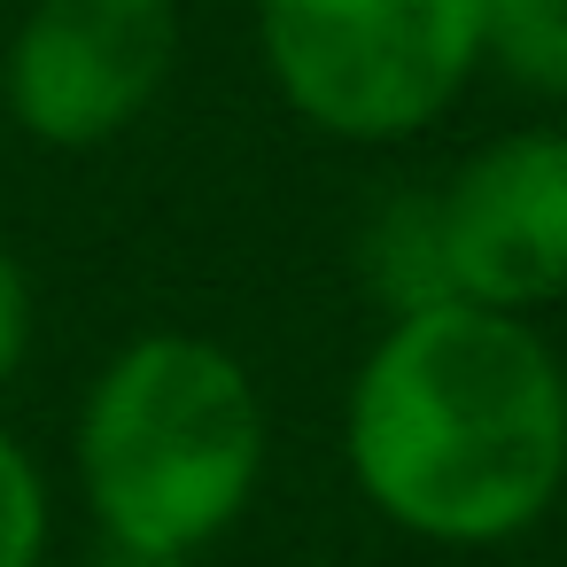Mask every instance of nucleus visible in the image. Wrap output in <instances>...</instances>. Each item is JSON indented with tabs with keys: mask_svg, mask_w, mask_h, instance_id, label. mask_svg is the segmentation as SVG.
Wrapping results in <instances>:
<instances>
[{
	"mask_svg": "<svg viewBox=\"0 0 567 567\" xmlns=\"http://www.w3.org/2000/svg\"><path fill=\"white\" fill-rule=\"evenodd\" d=\"M342 458L389 528L443 551L513 544L567 489V365L513 311L389 319L350 373Z\"/></svg>",
	"mask_w": 567,
	"mask_h": 567,
	"instance_id": "obj_1",
	"label": "nucleus"
},
{
	"mask_svg": "<svg viewBox=\"0 0 567 567\" xmlns=\"http://www.w3.org/2000/svg\"><path fill=\"white\" fill-rule=\"evenodd\" d=\"M71 451L102 544L156 567H187L257 505L272 420L257 373L226 342L148 327L117 342L86 381Z\"/></svg>",
	"mask_w": 567,
	"mask_h": 567,
	"instance_id": "obj_2",
	"label": "nucleus"
},
{
	"mask_svg": "<svg viewBox=\"0 0 567 567\" xmlns=\"http://www.w3.org/2000/svg\"><path fill=\"white\" fill-rule=\"evenodd\" d=\"M489 0H257V55L327 141H412L482 71Z\"/></svg>",
	"mask_w": 567,
	"mask_h": 567,
	"instance_id": "obj_3",
	"label": "nucleus"
},
{
	"mask_svg": "<svg viewBox=\"0 0 567 567\" xmlns=\"http://www.w3.org/2000/svg\"><path fill=\"white\" fill-rule=\"evenodd\" d=\"M179 63V0H32L0 102L40 148H102L133 133Z\"/></svg>",
	"mask_w": 567,
	"mask_h": 567,
	"instance_id": "obj_4",
	"label": "nucleus"
},
{
	"mask_svg": "<svg viewBox=\"0 0 567 567\" xmlns=\"http://www.w3.org/2000/svg\"><path fill=\"white\" fill-rule=\"evenodd\" d=\"M435 210L458 303L528 319L567 296V125H513L482 141Z\"/></svg>",
	"mask_w": 567,
	"mask_h": 567,
	"instance_id": "obj_5",
	"label": "nucleus"
},
{
	"mask_svg": "<svg viewBox=\"0 0 567 567\" xmlns=\"http://www.w3.org/2000/svg\"><path fill=\"white\" fill-rule=\"evenodd\" d=\"M358 280H365V296H373L389 319L458 303L435 195H389V203L365 218V234H358Z\"/></svg>",
	"mask_w": 567,
	"mask_h": 567,
	"instance_id": "obj_6",
	"label": "nucleus"
},
{
	"mask_svg": "<svg viewBox=\"0 0 567 567\" xmlns=\"http://www.w3.org/2000/svg\"><path fill=\"white\" fill-rule=\"evenodd\" d=\"M482 71L513 79L520 94L567 102V0H489Z\"/></svg>",
	"mask_w": 567,
	"mask_h": 567,
	"instance_id": "obj_7",
	"label": "nucleus"
},
{
	"mask_svg": "<svg viewBox=\"0 0 567 567\" xmlns=\"http://www.w3.org/2000/svg\"><path fill=\"white\" fill-rule=\"evenodd\" d=\"M55 536V497L40 458L0 427V567H40Z\"/></svg>",
	"mask_w": 567,
	"mask_h": 567,
	"instance_id": "obj_8",
	"label": "nucleus"
},
{
	"mask_svg": "<svg viewBox=\"0 0 567 567\" xmlns=\"http://www.w3.org/2000/svg\"><path fill=\"white\" fill-rule=\"evenodd\" d=\"M24 350H32V272L0 241V381H17Z\"/></svg>",
	"mask_w": 567,
	"mask_h": 567,
	"instance_id": "obj_9",
	"label": "nucleus"
},
{
	"mask_svg": "<svg viewBox=\"0 0 567 567\" xmlns=\"http://www.w3.org/2000/svg\"><path fill=\"white\" fill-rule=\"evenodd\" d=\"M86 567H156V559H133V551H102V559H86Z\"/></svg>",
	"mask_w": 567,
	"mask_h": 567,
	"instance_id": "obj_10",
	"label": "nucleus"
}]
</instances>
